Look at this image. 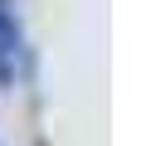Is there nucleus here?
<instances>
[{
	"mask_svg": "<svg viewBox=\"0 0 151 146\" xmlns=\"http://www.w3.org/2000/svg\"><path fill=\"white\" fill-rule=\"evenodd\" d=\"M24 73H29V39H24L20 10L10 0H0V83L15 88L24 83Z\"/></svg>",
	"mask_w": 151,
	"mask_h": 146,
	"instance_id": "nucleus-1",
	"label": "nucleus"
}]
</instances>
